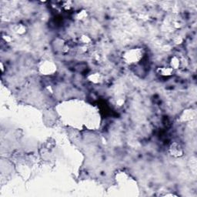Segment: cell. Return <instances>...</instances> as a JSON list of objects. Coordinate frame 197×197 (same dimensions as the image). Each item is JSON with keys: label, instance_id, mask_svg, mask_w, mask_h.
Here are the masks:
<instances>
[{"label": "cell", "instance_id": "cell-6", "mask_svg": "<svg viewBox=\"0 0 197 197\" xmlns=\"http://www.w3.org/2000/svg\"><path fill=\"white\" fill-rule=\"evenodd\" d=\"M16 31L18 34H23L24 33H26V27L23 25H18L16 28Z\"/></svg>", "mask_w": 197, "mask_h": 197}, {"label": "cell", "instance_id": "cell-7", "mask_svg": "<svg viewBox=\"0 0 197 197\" xmlns=\"http://www.w3.org/2000/svg\"><path fill=\"white\" fill-rule=\"evenodd\" d=\"M90 80L93 82H99L100 80V75L98 73L93 74V75H90Z\"/></svg>", "mask_w": 197, "mask_h": 197}, {"label": "cell", "instance_id": "cell-2", "mask_svg": "<svg viewBox=\"0 0 197 197\" xmlns=\"http://www.w3.org/2000/svg\"><path fill=\"white\" fill-rule=\"evenodd\" d=\"M169 152L174 157H179L183 156V150L180 145L177 142H173L169 147Z\"/></svg>", "mask_w": 197, "mask_h": 197}, {"label": "cell", "instance_id": "cell-1", "mask_svg": "<svg viewBox=\"0 0 197 197\" xmlns=\"http://www.w3.org/2000/svg\"><path fill=\"white\" fill-rule=\"evenodd\" d=\"M56 70V65L52 62L46 61L41 64L39 66V71L44 75H51L54 73Z\"/></svg>", "mask_w": 197, "mask_h": 197}, {"label": "cell", "instance_id": "cell-5", "mask_svg": "<svg viewBox=\"0 0 197 197\" xmlns=\"http://www.w3.org/2000/svg\"><path fill=\"white\" fill-rule=\"evenodd\" d=\"M170 67L172 69H178L179 67V65H180V61H179V59L177 58V57L174 56L173 57L172 59H171V62H170Z\"/></svg>", "mask_w": 197, "mask_h": 197}, {"label": "cell", "instance_id": "cell-8", "mask_svg": "<svg viewBox=\"0 0 197 197\" xmlns=\"http://www.w3.org/2000/svg\"><path fill=\"white\" fill-rule=\"evenodd\" d=\"M82 42H83L84 43H89L90 42V41H91V39H90V38H89V37L88 36H83L82 37Z\"/></svg>", "mask_w": 197, "mask_h": 197}, {"label": "cell", "instance_id": "cell-4", "mask_svg": "<svg viewBox=\"0 0 197 197\" xmlns=\"http://www.w3.org/2000/svg\"><path fill=\"white\" fill-rule=\"evenodd\" d=\"M158 73L159 75H163V76H169L173 74V69H172L171 67L159 68L158 69Z\"/></svg>", "mask_w": 197, "mask_h": 197}, {"label": "cell", "instance_id": "cell-3", "mask_svg": "<svg viewBox=\"0 0 197 197\" xmlns=\"http://www.w3.org/2000/svg\"><path fill=\"white\" fill-rule=\"evenodd\" d=\"M125 57H126V59L127 61L134 63L136 61H138L139 59H140V53H139L137 50H132L126 53Z\"/></svg>", "mask_w": 197, "mask_h": 197}]
</instances>
